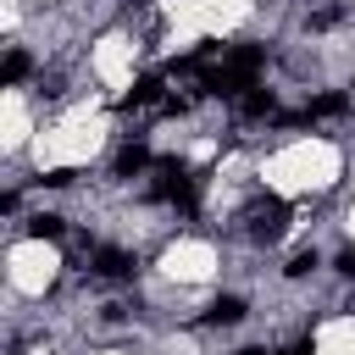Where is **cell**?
Here are the masks:
<instances>
[{
    "label": "cell",
    "mask_w": 355,
    "mask_h": 355,
    "mask_svg": "<svg viewBox=\"0 0 355 355\" xmlns=\"http://www.w3.org/2000/svg\"><path fill=\"white\" fill-rule=\"evenodd\" d=\"M283 227H288V205H283L277 194H266V200H255V205H250V233H255L261 244H277V239H283Z\"/></svg>",
    "instance_id": "1"
},
{
    "label": "cell",
    "mask_w": 355,
    "mask_h": 355,
    "mask_svg": "<svg viewBox=\"0 0 355 355\" xmlns=\"http://www.w3.org/2000/svg\"><path fill=\"white\" fill-rule=\"evenodd\" d=\"M133 266H139V261H133L128 250H111V244L94 250V272H100V277H133Z\"/></svg>",
    "instance_id": "2"
},
{
    "label": "cell",
    "mask_w": 355,
    "mask_h": 355,
    "mask_svg": "<svg viewBox=\"0 0 355 355\" xmlns=\"http://www.w3.org/2000/svg\"><path fill=\"white\" fill-rule=\"evenodd\" d=\"M161 89H166L161 72H144V78H133V89H128V105H166Z\"/></svg>",
    "instance_id": "3"
},
{
    "label": "cell",
    "mask_w": 355,
    "mask_h": 355,
    "mask_svg": "<svg viewBox=\"0 0 355 355\" xmlns=\"http://www.w3.org/2000/svg\"><path fill=\"white\" fill-rule=\"evenodd\" d=\"M344 111H349L344 94H316V100L300 111V122H333V116H344Z\"/></svg>",
    "instance_id": "4"
},
{
    "label": "cell",
    "mask_w": 355,
    "mask_h": 355,
    "mask_svg": "<svg viewBox=\"0 0 355 355\" xmlns=\"http://www.w3.org/2000/svg\"><path fill=\"white\" fill-rule=\"evenodd\" d=\"M139 172H150V144H122L116 150V178H139Z\"/></svg>",
    "instance_id": "5"
},
{
    "label": "cell",
    "mask_w": 355,
    "mask_h": 355,
    "mask_svg": "<svg viewBox=\"0 0 355 355\" xmlns=\"http://www.w3.org/2000/svg\"><path fill=\"white\" fill-rule=\"evenodd\" d=\"M244 116H277V94H272L266 83H255V89L244 94Z\"/></svg>",
    "instance_id": "6"
},
{
    "label": "cell",
    "mask_w": 355,
    "mask_h": 355,
    "mask_svg": "<svg viewBox=\"0 0 355 355\" xmlns=\"http://www.w3.org/2000/svg\"><path fill=\"white\" fill-rule=\"evenodd\" d=\"M211 322H216V327H233V322H244V300H239V294H222V300L211 305Z\"/></svg>",
    "instance_id": "7"
},
{
    "label": "cell",
    "mask_w": 355,
    "mask_h": 355,
    "mask_svg": "<svg viewBox=\"0 0 355 355\" xmlns=\"http://www.w3.org/2000/svg\"><path fill=\"white\" fill-rule=\"evenodd\" d=\"M22 78H28V55L11 44V50H6V72H0V83H6V89H17Z\"/></svg>",
    "instance_id": "8"
},
{
    "label": "cell",
    "mask_w": 355,
    "mask_h": 355,
    "mask_svg": "<svg viewBox=\"0 0 355 355\" xmlns=\"http://www.w3.org/2000/svg\"><path fill=\"white\" fill-rule=\"evenodd\" d=\"M28 233H33V239H61V216H50V211H39V216L28 222Z\"/></svg>",
    "instance_id": "9"
},
{
    "label": "cell",
    "mask_w": 355,
    "mask_h": 355,
    "mask_svg": "<svg viewBox=\"0 0 355 355\" xmlns=\"http://www.w3.org/2000/svg\"><path fill=\"white\" fill-rule=\"evenodd\" d=\"M283 272H288V277H305V272H316V250H300V255H294Z\"/></svg>",
    "instance_id": "10"
},
{
    "label": "cell",
    "mask_w": 355,
    "mask_h": 355,
    "mask_svg": "<svg viewBox=\"0 0 355 355\" xmlns=\"http://www.w3.org/2000/svg\"><path fill=\"white\" fill-rule=\"evenodd\" d=\"M333 266H338V277H355V244H349V250H338V261H333Z\"/></svg>",
    "instance_id": "11"
},
{
    "label": "cell",
    "mask_w": 355,
    "mask_h": 355,
    "mask_svg": "<svg viewBox=\"0 0 355 355\" xmlns=\"http://www.w3.org/2000/svg\"><path fill=\"white\" fill-rule=\"evenodd\" d=\"M239 355H283V349H239Z\"/></svg>",
    "instance_id": "12"
}]
</instances>
